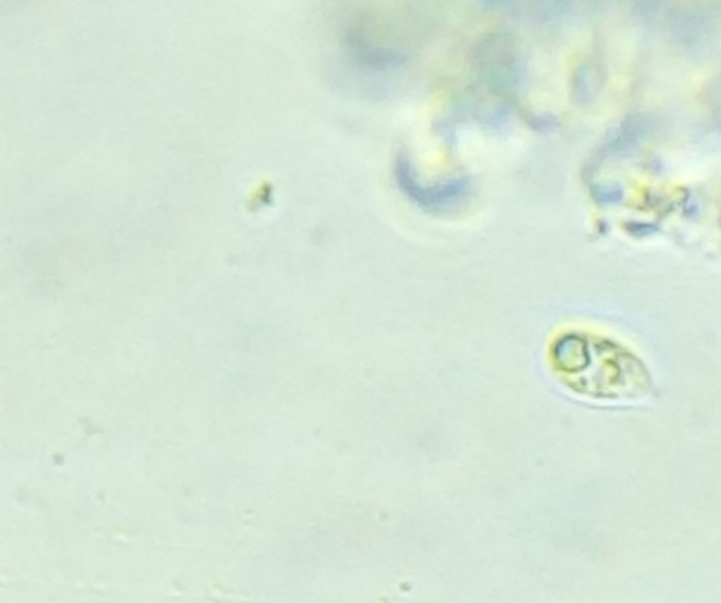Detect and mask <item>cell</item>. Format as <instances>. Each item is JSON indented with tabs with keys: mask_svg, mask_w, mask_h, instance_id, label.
<instances>
[{
	"mask_svg": "<svg viewBox=\"0 0 721 603\" xmlns=\"http://www.w3.org/2000/svg\"><path fill=\"white\" fill-rule=\"evenodd\" d=\"M471 66L476 84L490 96L511 98L524 84V52L506 32H490L479 39L472 50Z\"/></svg>",
	"mask_w": 721,
	"mask_h": 603,
	"instance_id": "6da1fadb",
	"label": "cell"
},
{
	"mask_svg": "<svg viewBox=\"0 0 721 603\" xmlns=\"http://www.w3.org/2000/svg\"><path fill=\"white\" fill-rule=\"evenodd\" d=\"M395 181L398 190L412 204L432 214H444L456 211L472 195L471 177L451 176L441 181H423L418 168L407 153H398L395 160Z\"/></svg>",
	"mask_w": 721,
	"mask_h": 603,
	"instance_id": "7a4b0ae2",
	"label": "cell"
},
{
	"mask_svg": "<svg viewBox=\"0 0 721 603\" xmlns=\"http://www.w3.org/2000/svg\"><path fill=\"white\" fill-rule=\"evenodd\" d=\"M649 130H651L649 117L644 114L628 115L617 128L608 133L607 140L601 144L594 160H607L631 153L640 144V140H644Z\"/></svg>",
	"mask_w": 721,
	"mask_h": 603,
	"instance_id": "3957f363",
	"label": "cell"
},
{
	"mask_svg": "<svg viewBox=\"0 0 721 603\" xmlns=\"http://www.w3.org/2000/svg\"><path fill=\"white\" fill-rule=\"evenodd\" d=\"M605 82V75L600 64L594 61H587L580 64V68L575 71V77L571 82L573 89V98L580 105H589L598 98V92L601 91Z\"/></svg>",
	"mask_w": 721,
	"mask_h": 603,
	"instance_id": "277c9868",
	"label": "cell"
},
{
	"mask_svg": "<svg viewBox=\"0 0 721 603\" xmlns=\"http://www.w3.org/2000/svg\"><path fill=\"white\" fill-rule=\"evenodd\" d=\"M592 195L601 204H617L624 199V188L619 184H596Z\"/></svg>",
	"mask_w": 721,
	"mask_h": 603,
	"instance_id": "5b68a950",
	"label": "cell"
}]
</instances>
